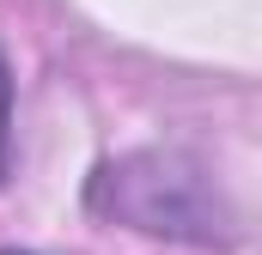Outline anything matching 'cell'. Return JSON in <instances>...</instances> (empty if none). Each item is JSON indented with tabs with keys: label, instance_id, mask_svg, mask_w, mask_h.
Here are the masks:
<instances>
[{
	"label": "cell",
	"instance_id": "7a4b0ae2",
	"mask_svg": "<svg viewBox=\"0 0 262 255\" xmlns=\"http://www.w3.org/2000/svg\"><path fill=\"white\" fill-rule=\"evenodd\" d=\"M12 176V67L0 55V183Z\"/></svg>",
	"mask_w": 262,
	"mask_h": 255
},
{
	"label": "cell",
	"instance_id": "3957f363",
	"mask_svg": "<svg viewBox=\"0 0 262 255\" xmlns=\"http://www.w3.org/2000/svg\"><path fill=\"white\" fill-rule=\"evenodd\" d=\"M0 255H18V249H0Z\"/></svg>",
	"mask_w": 262,
	"mask_h": 255
},
{
	"label": "cell",
	"instance_id": "6da1fadb",
	"mask_svg": "<svg viewBox=\"0 0 262 255\" xmlns=\"http://www.w3.org/2000/svg\"><path fill=\"white\" fill-rule=\"evenodd\" d=\"M85 213L189 249H238L244 237V219L226 183L213 176L207 158L183 146H134L104 158L85 176Z\"/></svg>",
	"mask_w": 262,
	"mask_h": 255
}]
</instances>
